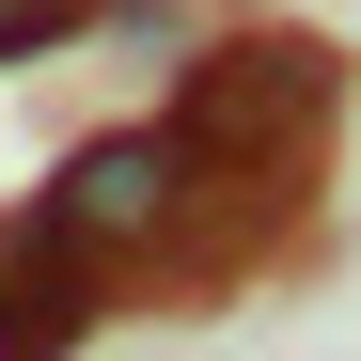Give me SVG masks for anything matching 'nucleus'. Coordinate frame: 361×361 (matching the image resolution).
<instances>
[{
	"mask_svg": "<svg viewBox=\"0 0 361 361\" xmlns=\"http://www.w3.org/2000/svg\"><path fill=\"white\" fill-rule=\"evenodd\" d=\"M47 220L79 235V252L110 283H189V220H204V142L173 126V110H142V126H94L63 142V173L32 189Z\"/></svg>",
	"mask_w": 361,
	"mask_h": 361,
	"instance_id": "nucleus-2",
	"label": "nucleus"
},
{
	"mask_svg": "<svg viewBox=\"0 0 361 361\" xmlns=\"http://www.w3.org/2000/svg\"><path fill=\"white\" fill-rule=\"evenodd\" d=\"M79 32H94V0H0V63H47Z\"/></svg>",
	"mask_w": 361,
	"mask_h": 361,
	"instance_id": "nucleus-5",
	"label": "nucleus"
},
{
	"mask_svg": "<svg viewBox=\"0 0 361 361\" xmlns=\"http://www.w3.org/2000/svg\"><path fill=\"white\" fill-rule=\"evenodd\" d=\"M173 126H189L220 173H314L345 126V47L330 32H283V16H220L189 63H173Z\"/></svg>",
	"mask_w": 361,
	"mask_h": 361,
	"instance_id": "nucleus-1",
	"label": "nucleus"
},
{
	"mask_svg": "<svg viewBox=\"0 0 361 361\" xmlns=\"http://www.w3.org/2000/svg\"><path fill=\"white\" fill-rule=\"evenodd\" d=\"M94 314H110V267L47 204H0V361H79Z\"/></svg>",
	"mask_w": 361,
	"mask_h": 361,
	"instance_id": "nucleus-3",
	"label": "nucleus"
},
{
	"mask_svg": "<svg viewBox=\"0 0 361 361\" xmlns=\"http://www.w3.org/2000/svg\"><path fill=\"white\" fill-rule=\"evenodd\" d=\"M94 32H126V47H157V63H189V47L220 32V0H94Z\"/></svg>",
	"mask_w": 361,
	"mask_h": 361,
	"instance_id": "nucleus-4",
	"label": "nucleus"
}]
</instances>
